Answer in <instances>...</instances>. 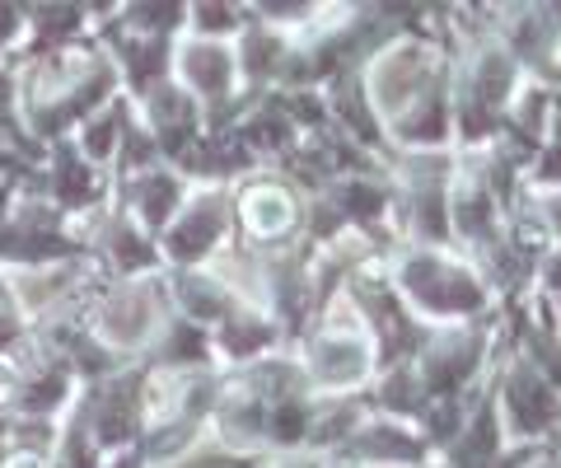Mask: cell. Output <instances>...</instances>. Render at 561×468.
I'll return each instance as SVG.
<instances>
[{
  "label": "cell",
  "instance_id": "obj_1",
  "mask_svg": "<svg viewBox=\"0 0 561 468\" xmlns=\"http://www.w3.org/2000/svg\"><path fill=\"white\" fill-rule=\"evenodd\" d=\"M389 282L402 300L421 309V315L449 319V323L478 319L486 309V296H491L478 267L463 263V258H449L445 249H431V244L402 249L398 263L389 267Z\"/></svg>",
  "mask_w": 561,
  "mask_h": 468
},
{
  "label": "cell",
  "instance_id": "obj_2",
  "mask_svg": "<svg viewBox=\"0 0 561 468\" xmlns=\"http://www.w3.org/2000/svg\"><path fill=\"white\" fill-rule=\"evenodd\" d=\"M375 361H379L375 338H370V328H365V319L356 315V305H328L323 328L305 342L300 366L313 389L346 393L375 370Z\"/></svg>",
  "mask_w": 561,
  "mask_h": 468
},
{
  "label": "cell",
  "instance_id": "obj_3",
  "mask_svg": "<svg viewBox=\"0 0 561 468\" xmlns=\"http://www.w3.org/2000/svg\"><path fill=\"white\" fill-rule=\"evenodd\" d=\"M482 366H486V333L468 323L421 333L412 352V370L426 385V398H463Z\"/></svg>",
  "mask_w": 561,
  "mask_h": 468
},
{
  "label": "cell",
  "instance_id": "obj_4",
  "mask_svg": "<svg viewBox=\"0 0 561 468\" xmlns=\"http://www.w3.org/2000/svg\"><path fill=\"white\" fill-rule=\"evenodd\" d=\"M225 230H230V193L225 187H197L169 220V230L154 239L160 244V263L169 267H206V258L220 249Z\"/></svg>",
  "mask_w": 561,
  "mask_h": 468
},
{
  "label": "cell",
  "instance_id": "obj_5",
  "mask_svg": "<svg viewBox=\"0 0 561 468\" xmlns=\"http://www.w3.org/2000/svg\"><path fill=\"white\" fill-rule=\"evenodd\" d=\"M496 418H501L505 436H515L524 445L561 426V393L542 379V370L524 352H515L511 366L501 370V408H496Z\"/></svg>",
  "mask_w": 561,
  "mask_h": 468
},
{
  "label": "cell",
  "instance_id": "obj_6",
  "mask_svg": "<svg viewBox=\"0 0 561 468\" xmlns=\"http://www.w3.org/2000/svg\"><path fill=\"white\" fill-rule=\"evenodd\" d=\"M169 80L202 103V113L220 109L239 94V66H234V43L197 38V33H179L169 57Z\"/></svg>",
  "mask_w": 561,
  "mask_h": 468
},
{
  "label": "cell",
  "instance_id": "obj_7",
  "mask_svg": "<svg viewBox=\"0 0 561 468\" xmlns=\"http://www.w3.org/2000/svg\"><path fill=\"white\" fill-rule=\"evenodd\" d=\"M234 212H239V225L243 235L253 239V249H280L300 235V202L286 183L276 179H253L249 187H239L234 197Z\"/></svg>",
  "mask_w": 561,
  "mask_h": 468
},
{
  "label": "cell",
  "instance_id": "obj_8",
  "mask_svg": "<svg viewBox=\"0 0 561 468\" xmlns=\"http://www.w3.org/2000/svg\"><path fill=\"white\" fill-rule=\"evenodd\" d=\"M122 212H127L140 230L150 239H160L169 230V220L179 216V206L187 202V179L173 164H154L146 173H131V179H122L117 197H113Z\"/></svg>",
  "mask_w": 561,
  "mask_h": 468
},
{
  "label": "cell",
  "instance_id": "obj_9",
  "mask_svg": "<svg viewBox=\"0 0 561 468\" xmlns=\"http://www.w3.org/2000/svg\"><path fill=\"white\" fill-rule=\"evenodd\" d=\"M272 346H276V319L253 305H239L220 328H210V352H220L225 361L253 366V361L272 356Z\"/></svg>",
  "mask_w": 561,
  "mask_h": 468
},
{
  "label": "cell",
  "instance_id": "obj_10",
  "mask_svg": "<svg viewBox=\"0 0 561 468\" xmlns=\"http://www.w3.org/2000/svg\"><path fill=\"white\" fill-rule=\"evenodd\" d=\"M127 123H131V113L122 109V99H113L108 109L90 113L76 132H70V146H76L94 169L108 173V164L117 160V146H122V132H127Z\"/></svg>",
  "mask_w": 561,
  "mask_h": 468
},
{
  "label": "cell",
  "instance_id": "obj_11",
  "mask_svg": "<svg viewBox=\"0 0 561 468\" xmlns=\"http://www.w3.org/2000/svg\"><path fill=\"white\" fill-rule=\"evenodd\" d=\"M534 179L548 183V187H561V103H552V123H548V136H542V146H538Z\"/></svg>",
  "mask_w": 561,
  "mask_h": 468
},
{
  "label": "cell",
  "instance_id": "obj_12",
  "mask_svg": "<svg viewBox=\"0 0 561 468\" xmlns=\"http://www.w3.org/2000/svg\"><path fill=\"white\" fill-rule=\"evenodd\" d=\"M20 43H24V5H5L0 0V66H5V57Z\"/></svg>",
  "mask_w": 561,
  "mask_h": 468
},
{
  "label": "cell",
  "instance_id": "obj_13",
  "mask_svg": "<svg viewBox=\"0 0 561 468\" xmlns=\"http://www.w3.org/2000/svg\"><path fill=\"white\" fill-rule=\"evenodd\" d=\"M538 286H542V296H548L552 305H561V249L548 253V258H538Z\"/></svg>",
  "mask_w": 561,
  "mask_h": 468
},
{
  "label": "cell",
  "instance_id": "obj_14",
  "mask_svg": "<svg viewBox=\"0 0 561 468\" xmlns=\"http://www.w3.org/2000/svg\"><path fill=\"white\" fill-rule=\"evenodd\" d=\"M534 202H538L542 220H548V235H552V239H561V187H542V193H538Z\"/></svg>",
  "mask_w": 561,
  "mask_h": 468
},
{
  "label": "cell",
  "instance_id": "obj_15",
  "mask_svg": "<svg viewBox=\"0 0 561 468\" xmlns=\"http://www.w3.org/2000/svg\"><path fill=\"white\" fill-rule=\"evenodd\" d=\"M103 468H150L146 455L131 445V449H117V455H103Z\"/></svg>",
  "mask_w": 561,
  "mask_h": 468
},
{
  "label": "cell",
  "instance_id": "obj_16",
  "mask_svg": "<svg viewBox=\"0 0 561 468\" xmlns=\"http://www.w3.org/2000/svg\"><path fill=\"white\" fill-rule=\"evenodd\" d=\"M524 468H561V459H529Z\"/></svg>",
  "mask_w": 561,
  "mask_h": 468
}]
</instances>
